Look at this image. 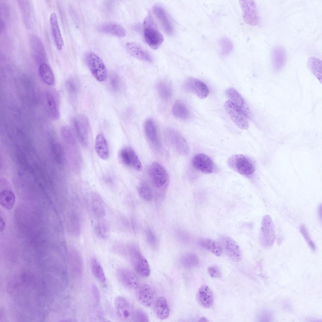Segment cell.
Here are the masks:
<instances>
[{"label":"cell","instance_id":"15","mask_svg":"<svg viewBox=\"0 0 322 322\" xmlns=\"http://www.w3.org/2000/svg\"><path fill=\"white\" fill-rule=\"evenodd\" d=\"M225 94L229 100L238 108L247 118H252V112L248 105L238 92L234 88H230L226 90Z\"/></svg>","mask_w":322,"mask_h":322},{"label":"cell","instance_id":"17","mask_svg":"<svg viewBox=\"0 0 322 322\" xmlns=\"http://www.w3.org/2000/svg\"><path fill=\"white\" fill-rule=\"evenodd\" d=\"M192 162L194 168L202 173L210 174L214 171V163L208 156L205 154H197L193 158Z\"/></svg>","mask_w":322,"mask_h":322},{"label":"cell","instance_id":"16","mask_svg":"<svg viewBox=\"0 0 322 322\" xmlns=\"http://www.w3.org/2000/svg\"><path fill=\"white\" fill-rule=\"evenodd\" d=\"M119 281L126 287L131 289H137L140 285L139 278L133 272L125 268H120L117 271Z\"/></svg>","mask_w":322,"mask_h":322},{"label":"cell","instance_id":"30","mask_svg":"<svg viewBox=\"0 0 322 322\" xmlns=\"http://www.w3.org/2000/svg\"><path fill=\"white\" fill-rule=\"evenodd\" d=\"M15 200L14 192L9 189H4L0 193V203L5 209H9L13 206Z\"/></svg>","mask_w":322,"mask_h":322},{"label":"cell","instance_id":"25","mask_svg":"<svg viewBox=\"0 0 322 322\" xmlns=\"http://www.w3.org/2000/svg\"><path fill=\"white\" fill-rule=\"evenodd\" d=\"M96 152L98 156L103 160H107L109 157V150L106 140L102 134L96 136L95 144Z\"/></svg>","mask_w":322,"mask_h":322},{"label":"cell","instance_id":"23","mask_svg":"<svg viewBox=\"0 0 322 322\" xmlns=\"http://www.w3.org/2000/svg\"><path fill=\"white\" fill-rule=\"evenodd\" d=\"M144 129L149 141L155 147L159 149L160 147V142L158 137L156 127L153 121L150 119L146 120L144 124Z\"/></svg>","mask_w":322,"mask_h":322},{"label":"cell","instance_id":"9","mask_svg":"<svg viewBox=\"0 0 322 322\" xmlns=\"http://www.w3.org/2000/svg\"><path fill=\"white\" fill-rule=\"evenodd\" d=\"M224 107L232 122L238 127L242 130L248 128L247 118L233 103L230 100L226 101Z\"/></svg>","mask_w":322,"mask_h":322},{"label":"cell","instance_id":"46","mask_svg":"<svg viewBox=\"0 0 322 322\" xmlns=\"http://www.w3.org/2000/svg\"><path fill=\"white\" fill-rule=\"evenodd\" d=\"M147 241L149 244L152 246H155L157 244V240L154 233L150 229H148L146 232Z\"/></svg>","mask_w":322,"mask_h":322},{"label":"cell","instance_id":"27","mask_svg":"<svg viewBox=\"0 0 322 322\" xmlns=\"http://www.w3.org/2000/svg\"><path fill=\"white\" fill-rule=\"evenodd\" d=\"M47 107L48 114L53 119L57 120L59 117V111L56 98L50 92H47L46 94Z\"/></svg>","mask_w":322,"mask_h":322},{"label":"cell","instance_id":"21","mask_svg":"<svg viewBox=\"0 0 322 322\" xmlns=\"http://www.w3.org/2000/svg\"><path fill=\"white\" fill-rule=\"evenodd\" d=\"M125 47L128 53L134 58L149 62L153 60L150 54L137 43L132 42H127L125 45Z\"/></svg>","mask_w":322,"mask_h":322},{"label":"cell","instance_id":"28","mask_svg":"<svg viewBox=\"0 0 322 322\" xmlns=\"http://www.w3.org/2000/svg\"><path fill=\"white\" fill-rule=\"evenodd\" d=\"M172 111L175 117L181 119H187L190 116V112L188 108L180 100L177 101L174 103Z\"/></svg>","mask_w":322,"mask_h":322},{"label":"cell","instance_id":"18","mask_svg":"<svg viewBox=\"0 0 322 322\" xmlns=\"http://www.w3.org/2000/svg\"><path fill=\"white\" fill-rule=\"evenodd\" d=\"M136 289L137 297L140 303L146 307L151 306L154 299V291L151 286L148 284L142 283Z\"/></svg>","mask_w":322,"mask_h":322},{"label":"cell","instance_id":"11","mask_svg":"<svg viewBox=\"0 0 322 322\" xmlns=\"http://www.w3.org/2000/svg\"><path fill=\"white\" fill-rule=\"evenodd\" d=\"M183 87L186 91L194 94L201 99L207 97L209 93L208 88L204 82L193 77L187 78L184 82Z\"/></svg>","mask_w":322,"mask_h":322},{"label":"cell","instance_id":"36","mask_svg":"<svg viewBox=\"0 0 322 322\" xmlns=\"http://www.w3.org/2000/svg\"><path fill=\"white\" fill-rule=\"evenodd\" d=\"M157 88L158 94L163 100H169L172 95V91L169 84L163 80L159 81L157 84Z\"/></svg>","mask_w":322,"mask_h":322},{"label":"cell","instance_id":"35","mask_svg":"<svg viewBox=\"0 0 322 322\" xmlns=\"http://www.w3.org/2000/svg\"><path fill=\"white\" fill-rule=\"evenodd\" d=\"M272 61L275 67L277 69L281 68L286 60V53L281 47H277L274 49L272 55Z\"/></svg>","mask_w":322,"mask_h":322},{"label":"cell","instance_id":"12","mask_svg":"<svg viewBox=\"0 0 322 322\" xmlns=\"http://www.w3.org/2000/svg\"><path fill=\"white\" fill-rule=\"evenodd\" d=\"M149 175L152 184L157 188L162 187L168 179V174L165 169L157 162H153L151 164L149 169Z\"/></svg>","mask_w":322,"mask_h":322},{"label":"cell","instance_id":"49","mask_svg":"<svg viewBox=\"0 0 322 322\" xmlns=\"http://www.w3.org/2000/svg\"><path fill=\"white\" fill-rule=\"evenodd\" d=\"M92 294L94 299L96 303L98 304L101 299V295L99 290L95 285H93L92 286Z\"/></svg>","mask_w":322,"mask_h":322},{"label":"cell","instance_id":"43","mask_svg":"<svg viewBox=\"0 0 322 322\" xmlns=\"http://www.w3.org/2000/svg\"><path fill=\"white\" fill-rule=\"evenodd\" d=\"M132 320L135 322H146L148 321V318L145 312L140 309H137L133 312Z\"/></svg>","mask_w":322,"mask_h":322},{"label":"cell","instance_id":"48","mask_svg":"<svg viewBox=\"0 0 322 322\" xmlns=\"http://www.w3.org/2000/svg\"><path fill=\"white\" fill-rule=\"evenodd\" d=\"M110 83L111 88L114 91H117L119 89L120 81L117 75H113L111 76Z\"/></svg>","mask_w":322,"mask_h":322},{"label":"cell","instance_id":"45","mask_svg":"<svg viewBox=\"0 0 322 322\" xmlns=\"http://www.w3.org/2000/svg\"><path fill=\"white\" fill-rule=\"evenodd\" d=\"M207 272L211 277L214 278H220L222 273L219 268L215 265L209 266L207 269Z\"/></svg>","mask_w":322,"mask_h":322},{"label":"cell","instance_id":"32","mask_svg":"<svg viewBox=\"0 0 322 322\" xmlns=\"http://www.w3.org/2000/svg\"><path fill=\"white\" fill-rule=\"evenodd\" d=\"M307 64L312 74L321 83V60L316 57H311L308 60Z\"/></svg>","mask_w":322,"mask_h":322},{"label":"cell","instance_id":"13","mask_svg":"<svg viewBox=\"0 0 322 322\" xmlns=\"http://www.w3.org/2000/svg\"><path fill=\"white\" fill-rule=\"evenodd\" d=\"M114 304L116 313L121 320L125 321L132 320L134 311L126 299L121 296H117L114 300Z\"/></svg>","mask_w":322,"mask_h":322},{"label":"cell","instance_id":"37","mask_svg":"<svg viewBox=\"0 0 322 322\" xmlns=\"http://www.w3.org/2000/svg\"><path fill=\"white\" fill-rule=\"evenodd\" d=\"M91 265L92 272L95 277L99 281L104 282L106 278L103 270L97 260L92 258L91 260Z\"/></svg>","mask_w":322,"mask_h":322},{"label":"cell","instance_id":"39","mask_svg":"<svg viewBox=\"0 0 322 322\" xmlns=\"http://www.w3.org/2000/svg\"><path fill=\"white\" fill-rule=\"evenodd\" d=\"M139 196L144 200L151 201L153 198V193L150 187L146 183H141L138 188Z\"/></svg>","mask_w":322,"mask_h":322},{"label":"cell","instance_id":"34","mask_svg":"<svg viewBox=\"0 0 322 322\" xmlns=\"http://www.w3.org/2000/svg\"><path fill=\"white\" fill-rule=\"evenodd\" d=\"M70 265L71 269L75 275L78 277L82 274L84 269V263L82 258L78 252H75Z\"/></svg>","mask_w":322,"mask_h":322},{"label":"cell","instance_id":"50","mask_svg":"<svg viewBox=\"0 0 322 322\" xmlns=\"http://www.w3.org/2000/svg\"><path fill=\"white\" fill-rule=\"evenodd\" d=\"M5 226V222L3 219L1 217H0V231L1 232L3 231L4 230Z\"/></svg>","mask_w":322,"mask_h":322},{"label":"cell","instance_id":"1","mask_svg":"<svg viewBox=\"0 0 322 322\" xmlns=\"http://www.w3.org/2000/svg\"><path fill=\"white\" fill-rule=\"evenodd\" d=\"M143 34L145 40L152 49L156 50L164 41L163 34L158 30L156 25L150 15L146 17L143 21Z\"/></svg>","mask_w":322,"mask_h":322},{"label":"cell","instance_id":"5","mask_svg":"<svg viewBox=\"0 0 322 322\" xmlns=\"http://www.w3.org/2000/svg\"><path fill=\"white\" fill-rule=\"evenodd\" d=\"M74 130L81 145L86 147L88 144L89 125L86 117L83 115H78L72 120Z\"/></svg>","mask_w":322,"mask_h":322},{"label":"cell","instance_id":"42","mask_svg":"<svg viewBox=\"0 0 322 322\" xmlns=\"http://www.w3.org/2000/svg\"><path fill=\"white\" fill-rule=\"evenodd\" d=\"M300 231L308 244V246L313 251L315 250V245L312 240L308 231L304 225H302L300 226Z\"/></svg>","mask_w":322,"mask_h":322},{"label":"cell","instance_id":"3","mask_svg":"<svg viewBox=\"0 0 322 322\" xmlns=\"http://www.w3.org/2000/svg\"><path fill=\"white\" fill-rule=\"evenodd\" d=\"M169 144L179 153L187 155L189 152V145L185 139L178 131L173 128L167 129L165 132Z\"/></svg>","mask_w":322,"mask_h":322},{"label":"cell","instance_id":"24","mask_svg":"<svg viewBox=\"0 0 322 322\" xmlns=\"http://www.w3.org/2000/svg\"><path fill=\"white\" fill-rule=\"evenodd\" d=\"M50 23L52 35L58 49L61 50L64 45L63 37L59 26L56 14L53 13L50 15Z\"/></svg>","mask_w":322,"mask_h":322},{"label":"cell","instance_id":"41","mask_svg":"<svg viewBox=\"0 0 322 322\" xmlns=\"http://www.w3.org/2000/svg\"><path fill=\"white\" fill-rule=\"evenodd\" d=\"M181 263L185 267L191 268L195 267L198 264V259L195 254L188 253L182 257Z\"/></svg>","mask_w":322,"mask_h":322},{"label":"cell","instance_id":"10","mask_svg":"<svg viewBox=\"0 0 322 322\" xmlns=\"http://www.w3.org/2000/svg\"><path fill=\"white\" fill-rule=\"evenodd\" d=\"M119 162L123 164L140 171L142 169L141 163L135 151L131 147L122 148L118 154Z\"/></svg>","mask_w":322,"mask_h":322},{"label":"cell","instance_id":"29","mask_svg":"<svg viewBox=\"0 0 322 322\" xmlns=\"http://www.w3.org/2000/svg\"><path fill=\"white\" fill-rule=\"evenodd\" d=\"M91 206L92 211L97 217L100 218L105 216L106 211L103 202L101 197L97 194L92 195Z\"/></svg>","mask_w":322,"mask_h":322},{"label":"cell","instance_id":"2","mask_svg":"<svg viewBox=\"0 0 322 322\" xmlns=\"http://www.w3.org/2000/svg\"><path fill=\"white\" fill-rule=\"evenodd\" d=\"M86 65L92 75L99 81H105L107 76L105 66L102 60L92 52L87 53L85 57Z\"/></svg>","mask_w":322,"mask_h":322},{"label":"cell","instance_id":"8","mask_svg":"<svg viewBox=\"0 0 322 322\" xmlns=\"http://www.w3.org/2000/svg\"><path fill=\"white\" fill-rule=\"evenodd\" d=\"M239 3L243 19L247 24L251 26L257 25L259 18L256 4L252 0H240Z\"/></svg>","mask_w":322,"mask_h":322},{"label":"cell","instance_id":"31","mask_svg":"<svg viewBox=\"0 0 322 322\" xmlns=\"http://www.w3.org/2000/svg\"><path fill=\"white\" fill-rule=\"evenodd\" d=\"M198 243L201 246L215 255L220 256L221 255L222 248L220 244L215 240L210 238L202 239Z\"/></svg>","mask_w":322,"mask_h":322},{"label":"cell","instance_id":"4","mask_svg":"<svg viewBox=\"0 0 322 322\" xmlns=\"http://www.w3.org/2000/svg\"><path fill=\"white\" fill-rule=\"evenodd\" d=\"M129 254L132 265L136 272L143 277L149 276L150 270L148 263L138 249L135 247H130Z\"/></svg>","mask_w":322,"mask_h":322},{"label":"cell","instance_id":"33","mask_svg":"<svg viewBox=\"0 0 322 322\" xmlns=\"http://www.w3.org/2000/svg\"><path fill=\"white\" fill-rule=\"evenodd\" d=\"M39 75L43 82L46 84L51 86L54 82V76L50 67L45 63H42L39 69Z\"/></svg>","mask_w":322,"mask_h":322},{"label":"cell","instance_id":"47","mask_svg":"<svg viewBox=\"0 0 322 322\" xmlns=\"http://www.w3.org/2000/svg\"><path fill=\"white\" fill-rule=\"evenodd\" d=\"M67 89L71 95H75L77 91L76 84L73 80H69L66 82Z\"/></svg>","mask_w":322,"mask_h":322},{"label":"cell","instance_id":"19","mask_svg":"<svg viewBox=\"0 0 322 322\" xmlns=\"http://www.w3.org/2000/svg\"><path fill=\"white\" fill-rule=\"evenodd\" d=\"M152 10L165 32L169 35L172 34L174 32L173 27L166 10L158 5H154Z\"/></svg>","mask_w":322,"mask_h":322},{"label":"cell","instance_id":"44","mask_svg":"<svg viewBox=\"0 0 322 322\" xmlns=\"http://www.w3.org/2000/svg\"><path fill=\"white\" fill-rule=\"evenodd\" d=\"M61 132L66 139L70 143L74 144L75 139L73 134L71 130L69 127L63 126L61 129Z\"/></svg>","mask_w":322,"mask_h":322},{"label":"cell","instance_id":"7","mask_svg":"<svg viewBox=\"0 0 322 322\" xmlns=\"http://www.w3.org/2000/svg\"><path fill=\"white\" fill-rule=\"evenodd\" d=\"M275 238L274 224L269 215L264 216L262 219L260 242L265 247H271Z\"/></svg>","mask_w":322,"mask_h":322},{"label":"cell","instance_id":"40","mask_svg":"<svg viewBox=\"0 0 322 322\" xmlns=\"http://www.w3.org/2000/svg\"><path fill=\"white\" fill-rule=\"evenodd\" d=\"M95 232L97 236L102 239H107L109 235V229L108 225L104 222L98 223L95 227Z\"/></svg>","mask_w":322,"mask_h":322},{"label":"cell","instance_id":"14","mask_svg":"<svg viewBox=\"0 0 322 322\" xmlns=\"http://www.w3.org/2000/svg\"><path fill=\"white\" fill-rule=\"evenodd\" d=\"M220 242L221 247L232 260L237 262L241 261L242 251L239 246L233 239L229 236H223L220 238Z\"/></svg>","mask_w":322,"mask_h":322},{"label":"cell","instance_id":"26","mask_svg":"<svg viewBox=\"0 0 322 322\" xmlns=\"http://www.w3.org/2000/svg\"><path fill=\"white\" fill-rule=\"evenodd\" d=\"M154 311L156 316L161 320L167 319L169 314V309L167 302L163 297H158L155 302Z\"/></svg>","mask_w":322,"mask_h":322},{"label":"cell","instance_id":"38","mask_svg":"<svg viewBox=\"0 0 322 322\" xmlns=\"http://www.w3.org/2000/svg\"><path fill=\"white\" fill-rule=\"evenodd\" d=\"M219 43L220 53L222 56L226 57L232 52L233 49V44L229 38L227 37H223L219 40Z\"/></svg>","mask_w":322,"mask_h":322},{"label":"cell","instance_id":"51","mask_svg":"<svg viewBox=\"0 0 322 322\" xmlns=\"http://www.w3.org/2000/svg\"><path fill=\"white\" fill-rule=\"evenodd\" d=\"M199 322H208V320L205 317H202L200 318L198 320Z\"/></svg>","mask_w":322,"mask_h":322},{"label":"cell","instance_id":"6","mask_svg":"<svg viewBox=\"0 0 322 322\" xmlns=\"http://www.w3.org/2000/svg\"><path fill=\"white\" fill-rule=\"evenodd\" d=\"M228 164L231 168L242 175H250L255 171L254 166L250 159L242 154L231 156L228 159Z\"/></svg>","mask_w":322,"mask_h":322},{"label":"cell","instance_id":"22","mask_svg":"<svg viewBox=\"0 0 322 322\" xmlns=\"http://www.w3.org/2000/svg\"><path fill=\"white\" fill-rule=\"evenodd\" d=\"M98 29L101 32L120 37H124L126 35V30L124 27L119 24L115 22H108L103 24L98 27Z\"/></svg>","mask_w":322,"mask_h":322},{"label":"cell","instance_id":"20","mask_svg":"<svg viewBox=\"0 0 322 322\" xmlns=\"http://www.w3.org/2000/svg\"><path fill=\"white\" fill-rule=\"evenodd\" d=\"M198 303L203 308L208 309L213 305L214 300L213 292L206 285H202L198 289L196 295Z\"/></svg>","mask_w":322,"mask_h":322}]
</instances>
